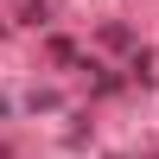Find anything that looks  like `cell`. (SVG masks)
Listing matches in <instances>:
<instances>
[{
    "instance_id": "obj_1",
    "label": "cell",
    "mask_w": 159,
    "mask_h": 159,
    "mask_svg": "<svg viewBox=\"0 0 159 159\" xmlns=\"http://www.w3.org/2000/svg\"><path fill=\"white\" fill-rule=\"evenodd\" d=\"M19 19H25V25H45L51 7H45V0H19Z\"/></svg>"
}]
</instances>
